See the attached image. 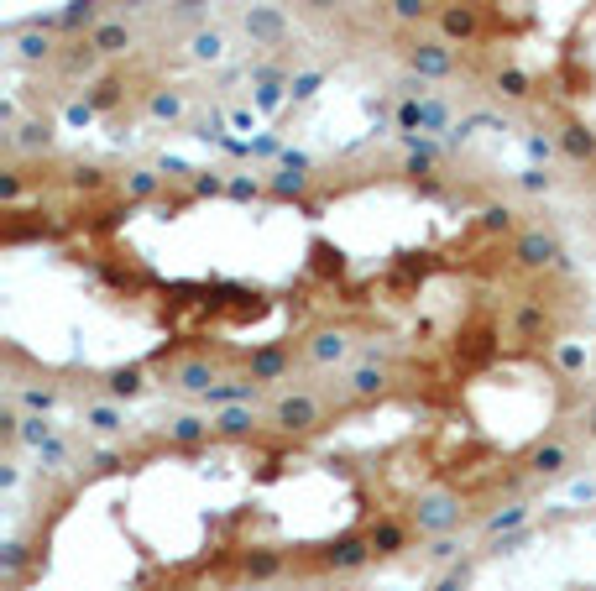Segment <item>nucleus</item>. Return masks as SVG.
Here are the masks:
<instances>
[{"label": "nucleus", "instance_id": "nucleus-1", "mask_svg": "<svg viewBox=\"0 0 596 591\" xmlns=\"http://www.w3.org/2000/svg\"><path fill=\"white\" fill-rule=\"evenodd\" d=\"M513 267L523 272H565V257H560V241L539 231V225H529V231L513 236Z\"/></svg>", "mask_w": 596, "mask_h": 591}, {"label": "nucleus", "instance_id": "nucleus-2", "mask_svg": "<svg viewBox=\"0 0 596 591\" xmlns=\"http://www.w3.org/2000/svg\"><path fill=\"white\" fill-rule=\"evenodd\" d=\"M319 419H325V403L314 393H288V398L272 403V429H283V435H304Z\"/></svg>", "mask_w": 596, "mask_h": 591}, {"label": "nucleus", "instance_id": "nucleus-3", "mask_svg": "<svg viewBox=\"0 0 596 591\" xmlns=\"http://www.w3.org/2000/svg\"><path fill=\"white\" fill-rule=\"evenodd\" d=\"M434 21H440V37L450 42V48L455 42H481V6L476 0H445Z\"/></svg>", "mask_w": 596, "mask_h": 591}, {"label": "nucleus", "instance_id": "nucleus-4", "mask_svg": "<svg viewBox=\"0 0 596 591\" xmlns=\"http://www.w3.org/2000/svg\"><path fill=\"white\" fill-rule=\"evenodd\" d=\"M408 68H414L419 79H445L455 68L450 42H419V48H408Z\"/></svg>", "mask_w": 596, "mask_h": 591}, {"label": "nucleus", "instance_id": "nucleus-5", "mask_svg": "<svg viewBox=\"0 0 596 591\" xmlns=\"http://www.w3.org/2000/svg\"><path fill=\"white\" fill-rule=\"evenodd\" d=\"M89 42H95V53L100 58H121V53H131V27H126V21H100V27L95 32H84Z\"/></svg>", "mask_w": 596, "mask_h": 591}, {"label": "nucleus", "instance_id": "nucleus-6", "mask_svg": "<svg viewBox=\"0 0 596 591\" xmlns=\"http://www.w3.org/2000/svg\"><path fill=\"white\" fill-rule=\"evenodd\" d=\"M246 32L272 48V42H283L288 21H283V11H272V6H251V11H246Z\"/></svg>", "mask_w": 596, "mask_h": 591}, {"label": "nucleus", "instance_id": "nucleus-7", "mask_svg": "<svg viewBox=\"0 0 596 591\" xmlns=\"http://www.w3.org/2000/svg\"><path fill=\"white\" fill-rule=\"evenodd\" d=\"M560 147H565V157H576V163H596V131H586L581 121L560 126Z\"/></svg>", "mask_w": 596, "mask_h": 591}, {"label": "nucleus", "instance_id": "nucleus-8", "mask_svg": "<svg viewBox=\"0 0 596 591\" xmlns=\"http://www.w3.org/2000/svg\"><path fill=\"white\" fill-rule=\"evenodd\" d=\"M565 461H570V450H565L560 440H549V445H534L529 471H534V476H560V471H565Z\"/></svg>", "mask_w": 596, "mask_h": 591}, {"label": "nucleus", "instance_id": "nucleus-9", "mask_svg": "<svg viewBox=\"0 0 596 591\" xmlns=\"http://www.w3.org/2000/svg\"><path fill=\"white\" fill-rule=\"evenodd\" d=\"M309 356L314 361H340V356H346V335H340V330H319L309 340Z\"/></svg>", "mask_w": 596, "mask_h": 591}, {"label": "nucleus", "instance_id": "nucleus-10", "mask_svg": "<svg viewBox=\"0 0 596 591\" xmlns=\"http://www.w3.org/2000/svg\"><path fill=\"white\" fill-rule=\"evenodd\" d=\"M497 89H502L508 100H529V95H534V79L523 74V68H497Z\"/></svg>", "mask_w": 596, "mask_h": 591}, {"label": "nucleus", "instance_id": "nucleus-11", "mask_svg": "<svg viewBox=\"0 0 596 591\" xmlns=\"http://www.w3.org/2000/svg\"><path fill=\"white\" fill-rule=\"evenodd\" d=\"M393 6V16L398 21H424V16H440V6L434 0H387Z\"/></svg>", "mask_w": 596, "mask_h": 591}, {"label": "nucleus", "instance_id": "nucleus-12", "mask_svg": "<svg viewBox=\"0 0 596 591\" xmlns=\"http://www.w3.org/2000/svg\"><path fill=\"white\" fill-rule=\"evenodd\" d=\"M16 48H21V58H53V42H48V37H37V32H21Z\"/></svg>", "mask_w": 596, "mask_h": 591}, {"label": "nucleus", "instance_id": "nucleus-13", "mask_svg": "<svg viewBox=\"0 0 596 591\" xmlns=\"http://www.w3.org/2000/svg\"><path fill=\"white\" fill-rule=\"evenodd\" d=\"M194 58H220V32H194Z\"/></svg>", "mask_w": 596, "mask_h": 591}, {"label": "nucleus", "instance_id": "nucleus-14", "mask_svg": "<svg viewBox=\"0 0 596 591\" xmlns=\"http://www.w3.org/2000/svg\"><path fill=\"white\" fill-rule=\"evenodd\" d=\"M199 16H204V0H178L173 6V21H183V27H194Z\"/></svg>", "mask_w": 596, "mask_h": 591}, {"label": "nucleus", "instance_id": "nucleus-15", "mask_svg": "<svg viewBox=\"0 0 596 591\" xmlns=\"http://www.w3.org/2000/svg\"><path fill=\"white\" fill-rule=\"evenodd\" d=\"M84 419L95 424V429H116V424H121V414H116V408H89Z\"/></svg>", "mask_w": 596, "mask_h": 591}, {"label": "nucleus", "instance_id": "nucleus-16", "mask_svg": "<svg viewBox=\"0 0 596 591\" xmlns=\"http://www.w3.org/2000/svg\"><path fill=\"white\" fill-rule=\"evenodd\" d=\"M298 6H304L309 16H330V11H340V6H346V0H298Z\"/></svg>", "mask_w": 596, "mask_h": 591}]
</instances>
